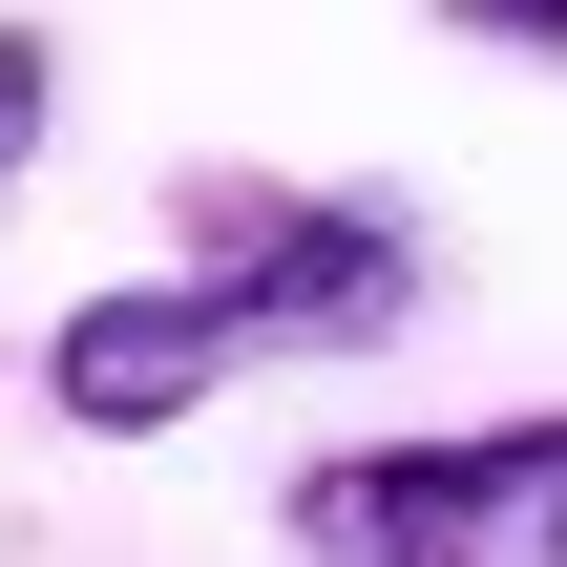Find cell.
Segmentation results:
<instances>
[{
    "label": "cell",
    "instance_id": "6da1fadb",
    "mask_svg": "<svg viewBox=\"0 0 567 567\" xmlns=\"http://www.w3.org/2000/svg\"><path fill=\"white\" fill-rule=\"evenodd\" d=\"M295 567H567V421L337 442L295 484Z\"/></svg>",
    "mask_w": 567,
    "mask_h": 567
},
{
    "label": "cell",
    "instance_id": "5b68a950",
    "mask_svg": "<svg viewBox=\"0 0 567 567\" xmlns=\"http://www.w3.org/2000/svg\"><path fill=\"white\" fill-rule=\"evenodd\" d=\"M463 21H484V42H547V63H567V0H463Z\"/></svg>",
    "mask_w": 567,
    "mask_h": 567
},
{
    "label": "cell",
    "instance_id": "3957f363",
    "mask_svg": "<svg viewBox=\"0 0 567 567\" xmlns=\"http://www.w3.org/2000/svg\"><path fill=\"white\" fill-rule=\"evenodd\" d=\"M210 379H231V316H210L189 274H126V295H84V316L42 337V400H63L84 442H168Z\"/></svg>",
    "mask_w": 567,
    "mask_h": 567
},
{
    "label": "cell",
    "instance_id": "277c9868",
    "mask_svg": "<svg viewBox=\"0 0 567 567\" xmlns=\"http://www.w3.org/2000/svg\"><path fill=\"white\" fill-rule=\"evenodd\" d=\"M42 105H63V42H42V21H0V189L42 168Z\"/></svg>",
    "mask_w": 567,
    "mask_h": 567
},
{
    "label": "cell",
    "instance_id": "7a4b0ae2",
    "mask_svg": "<svg viewBox=\"0 0 567 567\" xmlns=\"http://www.w3.org/2000/svg\"><path fill=\"white\" fill-rule=\"evenodd\" d=\"M189 295L231 316V358H358V337H400V316H421V231H400L379 189H316V210H210Z\"/></svg>",
    "mask_w": 567,
    "mask_h": 567
}]
</instances>
